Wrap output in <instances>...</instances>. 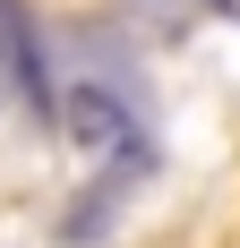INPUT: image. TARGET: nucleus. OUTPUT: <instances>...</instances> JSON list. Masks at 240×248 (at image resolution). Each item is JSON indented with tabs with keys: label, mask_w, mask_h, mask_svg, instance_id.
Listing matches in <instances>:
<instances>
[{
	"label": "nucleus",
	"mask_w": 240,
	"mask_h": 248,
	"mask_svg": "<svg viewBox=\"0 0 240 248\" xmlns=\"http://www.w3.org/2000/svg\"><path fill=\"white\" fill-rule=\"evenodd\" d=\"M0 86H17V94L51 120V69H43V43H34L26 0H0Z\"/></svg>",
	"instance_id": "nucleus-1"
},
{
	"label": "nucleus",
	"mask_w": 240,
	"mask_h": 248,
	"mask_svg": "<svg viewBox=\"0 0 240 248\" xmlns=\"http://www.w3.org/2000/svg\"><path fill=\"white\" fill-rule=\"evenodd\" d=\"M120 9H129L146 34H189L206 9H232V0H120Z\"/></svg>",
	"instance_id": "nucleus-2"
}]
</instances>
